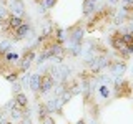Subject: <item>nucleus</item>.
<instances>
[{
	"label": "nucleus",
	"instance_id": "17",
	"mask_svg": "<svg viewBox=\"0 0 133 124\" xmlns=\"http://www.w3.org/2000/svg\"><path fill=\"white\" fill-rule=\"evenodd\" d=\"M20 89H22V84H20L18 81H15V83H14V94H17V93H22Z\"/></svg>",
	"mask_w": 133,
	"mask_h": 124
},
{
	"label": "nucleus",
	"instance_id": "22",
	"mask_svg": "<svg viewBox=\"0 0 133 124\" xmlns=\"http://www.w3.org/2000/svg\"><path fill=\"white\" fill-rule=\"evenodd\" d=\"M75 124H87V122L83 121V119H80V121H77V122H75Z\"/></svg>",
	"mask_w": 133,
	"mask_h": 124
},
{
	"label": "nucleus",
	"instance_id": "1",
	"mask_svg": "<svg viewBox=\"0 0 133 124\" xmlns=\"http://www.w3.org/2000/svg\"><path fill=\"white\" fill-rule=\"evenodd\" d=\"M115 96H116V98H130V96H131L130 81L118 78V80L115 81Z\"/></svg>",
	"mask_w": 133,
	"mask_h": 124
},
{
	"label": "nucleus",
	"instance_id": "13",
	"mask_svg": "<svg viewBox=\"0 0 133 124\" xmlns=\"http://www.w3.org/2000/svg\"><path fill=\"white\" fill-rule=\"evenodd\" d=\"M12 48V41L10 40H3L0 41V55H7Z\"/></svg>",
	"mask_w": 133,
	"mask_h": 124
},
{
	"label": "nucleus",
	"instance_id": "18",
	"mask_svg": "<svg viewBox=\"0 0 133 124\" xmlns=\"http://www.w3.org/2000/svg\"><path fill=\"white\" fill-rule=\"evenodd\" d=\"M100 93H102V96L103 98H108V94H110V91H108L105 86H102V88H100Z\"/></svg>",
	"mask_w": 133,
	"mask_h": 124
},
{
	"label": "nucleus",
	"instance_id": "20",
	"mask_svg": "<svg viewBox=\"0 0 133 124\" xmlns=\"http://www.w3.org/2000/svg\"><path fill=\"white\" fill-rule=\"evenodd\" d=\"M37 10H38V13H45V8L42 7V5H38V8H37Z\"/></svg>",
	"mask_w": 133,
	"mask_h": 124
},
{
	"label": "nucleus",
	"instance_id": "7",
	"mask_svg": "<svg viewBox=\"0 0 133 124\" xmlns=\"http://www.w3.org/2000/svg\"><path fill=\"white\" fill-rule=\"evenodd\" d=\"M50 53H52V58H50V60H55L57 63H62L66 56V50L62 47L60 43H53L52 47H50Z\"/></svg>",
	"mask_w": 133,
	"mask_h": 124
},
{
	"label": "nucleus",
	"instance_id": "4",
	"mask_svg": "<svg viewBox=\"0 0 133 124\" xmlns=\"http://www.w3.org/2000/svg\"><path fill=\"white\" fill-rule=\"evenodd\" d=\"M30 32H32V28H30V23H28V22H23V23H22V25H20V27L15 30V33H14V35H12L10 41L14 43V41H20V40L27 38V36L30 35Z\"/></svg>",
	"mask_w": 133,
	"mask_h": 124
},
{
	"label": "nucleus",
	"instance_id": "11",
	"mask_svg": "<svg viewBox=\"0 0 133 124\" xmlns=\"http://www.w3.org/2000/svg\"><path fill=\"white\" fill-rule=\"evenodd\" d=\"M97 10V2H91V0H83V15H91Z\"/></svg>",
	"mask_w": 133,
	"mask_h": 124
},
{
	"label": "nucleus",
	"instance_id": "2",
	"mask_svg": "<svg viewBox=\"0 0 133 124\" xmlns=\"http://www.w3.org/2000/svg\"><path fill=\"white\" fill-rule=\"evenodd\" d=\"M55 86V80L52 78V74L50 73H43L40 74V88H38V93L37 94H45L48 93L50 89Z\"/></svg>",
	"mask_w": 133,
	"mask_h": 124
},
{
	"label": "nucleus",
	"instance_id": "19",
	"mask_svg": "<svg viewBox=\"0 0 133 124\" xmlns=\"http://www.w3.org/2000/svg\"><path fill=\"white\" fill-rule=\"evenodd\" d=\"M22 124H32L30 118H28V116H25V118H22Z\"/></svg>",
	"mask_w": 133,
	"mask_h": 124
},
{
	"label": "nucleus",
	"instance_id": "12",
	"mask_svg": "<svg viewBox=\"0 0 133 124\" xmlns=\"http://www.w3.org/2000/svg\"><path fill=\"white\" fill-rule=\"evenodd\" d=\"M57 2H58V0H38L37 5H42L45 10H52V8L57 5Z\"/></svg>",
	"mask_w": 133,
	"mask_h": 124
},
{
	"label": "nucleus",
	"instance_id": "8",
	"mask_svg": "<svg viewBox=\"0 0 133 124\" xmlns=\"http://www.w3.org/2000/svg\"><path fill=\"white\" fill-rule=\"evenodd\" d=\"M110 45L113 47L115 51H122V50L127 48V45H125V41L122 40V32L116 30L110 35Z\"/></svg>",
	"mask_w": 133,
	"mask_h": 124
},
{
	"label": "nucleus",
	"instance_id": "16",
	"mask_svg": "<svg viewBox=\"0 0 133 124\" xmlns=\"http://www.w3.org/2000/svg\"><path fill=\"white\" fill-rule=\"evenodd\" d=\"M40 122H42V124H55V119L52 118V114H48L47 118H43V119H42Z\"/></svg>",
	"mask_w": 133,
	"mask_h": 124
},
{
	"label": "nucleus",
	"instance_id": "3",
	"mask_svg": "<svg viewBox=\"0 0 133 124\" xmlns=\"http://www.w3.org/2000/svg\"><path fill=\"white\" fill-rule=\"evenodd\" d=\"M68 38L72 41V45H82V41H83V28L80 27V23L73 25L72 28H68Z\"/></svg>",
	"mask_w": 133,
	"mask_h": 124
},
{
	"label": "nucleus",
	"instance_id": "23",
	"mask_svg": "<svg viewBox=\"0 0 133 124\" xmlns=\"http://www.w3.org/2000/svg\"><path fill=\"white\" fill-rule=\"evenodd\" d=\"M33 2H35V3H37V2H38V0H33Z\"/></svg>",
	"mask_w": 133,
	"mask_h": 124
},
{
	"label": "nucleus",
	"instance_id": "21",
	"mask_svg": "<svg viewBox=\"0 0 133 124\" xmlns=\"http://www.w3.org/2000/svg\"><path fill=\"white\" fill-rule=\"evenodd\" d=\"M108 2H110V3H113V5H115V3H118L120 0H108Z\"/></svg>",
	"mask_w": 133,
	"mask_h": 124
},
{
	"label": "nucleus",
	"instance_id": "6",
	"mask_svg": "<svg viewBox=\"0 0 133 124\" xmlns=\"http://www.w3.org/2000/svg\"><path fill=\"white\" fill-rule=\"evenodd\" d=\"M108 69L115 74V76L122 78L125 71H127V61H120V60H111L110 65H108Z\"/></svg>",
	"mask_w": 133,
	"mask_h": 124
},
{
	"label": "nucleus",
	"instance_id": "24",
	"mask_svg": "<svg viewBox=\"0 0 133 124\" xmlns=\"http://www.w3.org/2000/svg\"><path fill=\"white\" fill-rule=\"evenodd\" d=\"M17 124H22V122H17Z\"/></svg>",
	"mask_w": 133,
	"mask_h": 124
},
{
	"label": "nucleus",
	"instance_id": "10",
	"mask_svg": "<svg viewBox=\"0 0 133 124\" xmlns=\"http://www.w3.org/2000/svg\"><path fill=\"white\" fill-rule=\"evenodd\" d=\"M28 86L33 93H38V88H40V73H33L30 78H28Z\"/></svg>",
	"mask_w": 133,
	"mask_h": 124
},
{
	"label": "nucleus",
	"instance_id": "9",
	"mask_svg": "<svg viewBox=\"0 0 133 124\" xmlns=\"http://www.w3.org/2000/svg\"><path fill=\"white\" fill-rule=\"evenodd\" d=\"M10 13H14L20 18H25V8H23V0H12V7H10ZM28 20V18H25Z\"/></svg>",
	"mask_w": 133,
	"mask_h": 124
},
{
	"label": "nucleus",
	"instance_id": "14",
	"mask_svg": "<svg viewBox=\"0 0 133 124\" xmlns=\"http://www.w3.org/2000/svg\"><path fill=\"white\" fill-rule=\"evenodd\" d=\"M50 113H48V109H47V104L45 103H38V121H42L43 118H47Z\"/></svg>",
	"mask_w": 133,
	"mask_h": 124
},
{
	"label": "nucleus",
	"instance_id": "5",
	"mask_svg": "<svg viewBox=\"0 0 133 124\" xmlns=\"http://www.w3.org/2000/svg\"><path fill=\"white\" fill-rule=\"evenodd\" d=\"M14 107H17L18 111H22L23 113V118H25V111L28 109V98H27V94H23V93H17L14 94Z\"/></svg>",
	"mask_w": 133,
	"mask_h": 124
},
{
	"label": "nucleus",
	"instance_id": "15",
	"mask_svg": "<svg viewBox=\"0 0 133 124\" xmlns=\"http://www.w3.org/2000/svg\"><path fill=\"white\" fill-rule=\"evenodd\" d=\"M122 40L125 41V45H133V35L131 33H122Z\"/></svg>",
	"mask_w": 133,
	"mask_h": 124
}]
</instances>
